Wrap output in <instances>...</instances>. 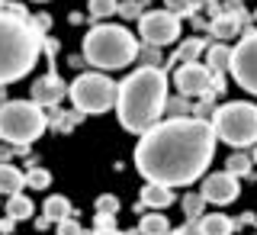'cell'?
<instances>
[{
  "instance_id": "277c9868",
  "label": "cell",
  "mask_w": 257,
  "mask_h": 235,
  "mask_svg": "<svg viewBox=\"0 0 257 235\" xmlns=\"http://www.w3.org/2000/svg\"><path fill=\"white\" fill-rule=\"evenodd\" d=\"M84 58L93 64V68L103 71H116L125 68L139 58V42L125 26H116V23H103V26H93L84 36Z\"/></svg>"
},
{
  "instance_id": "f546056e",
  "label": "cell",
  "mask_w": 257,
  "mask_h": 235,
  "mask_svg": "<svg viewBox=\"0 0 257 235\" xmlns=\"http://www.w3.org/2000/svg\"><path fill=\"white\" fill-rule=\"evenodd\" d=\"M167 10L174 16H187V13L196 10V4H190V0H167Z\"/></svg>"
},
{
  "instance_id": "8fae6325",
  "label": "cell",
  "mask_w": 257,
  "mask_h": 235,
  "mask_svg": "<svg viewBox=\"0 0 257 235\" xmlns=\"http://www.w3.org/2000/svg\"><path fill=\"white\" fill-rule=\"evenodd\" d=\"M203 200L206 203H215V206H228V203H235L238 200V177L235 174H228V171H219V174H212V177H206L203 181Z\"/></svg>"
},
{
  "instance_id": "4316f807",
  "label": "cell",
  "mask_w": 257,
  "mask_h": 235,
  "mask_svg": "<svg viewBox=\"0 0 257 235\" xmlns=\"http://www.w3.org/2000/svg\"><path fill=\"white\" fill-rule=\"evenodd\" d=\"M116 4L119 0H90V4H87V13L96 16V20H100V16H112L116 13Z\"/></svg>"
},
{
  "instance_id": "ac0fdd59",
  "label": "cell",
  "mask_w": 257,
  "mask_h": 235,
  "mask_svg": "<svg viewBox=\"0 0 257 235\" xmlns=\"http://www.w3.org/2000/svg\"><path fill=\"white\" fill-rule=\"evenodd\" d=\"M7 216H10L13 222H23L32 216V200L23 197V193H10V203H7Z\"/></svg>"
},
{
  "instance_id": "e575fe53",
  "label": "cell",
  "mask_w": 257,
  "mask_h": 235,
  "mask_svg": "<svg viewBox=\"0 0 257 235\" xmlns=\"http://www.w3.org/2000/svg\"><path fill=\"white\" fill-rule=\"evenodd\" d=\"M36 4H45V0H36Z\"/></svg>"
},
{
  "instance_id": "5b68a950",
  "label": "cell",
  "mask_w": 257,
  "mask_h": 235,
  "mask_svg": "<svg viewBox=\"0 0 257 235\" xmlns=\"http://www.w3.org/2000/svg\"><path fill=\"white\" fill-rule=\"evenodd\" d=\"M45 107L32 100H10L0 107V139L10 145H29L45 132Z\"/></svg>"
},
{
  "instance_id": "1f68e13d",
  "label": "cell",
  "mask_w": 257,
  "mask_h": 235,
  "mask_svg": "<svg viewBox=\"0 0 257 235\" xmlns=\"http://www.w3.org/2000/svg\"><path fill=\"white\" fill-rule=\"evenodd\" d=\"M93 225L96 229H116V213H96Z\"/></svg>"
},
{
  "instance_id": "d6986e66",
  "label": "cell",
  "mask_w": 257,
  "mask_h": 235,
  "mask_svg": "<svg viewBox=\"0 0 257 235\" xmlns=\"http://www.w3.org/2000/svg\"><path fill=\"white\" fill-rule=\"evenodd\" d=\"M142 235H167L171 232V222H167V216H161V209H155V213L142 216Z\"/></svg>"
},
{
  "instance_id": "4fadbf2b",
  "label": "cell",
  "mask_w": 257,
  "mask_h": 235,
  "mask_svg": "<svg viewBox=\"0 0 257 235\" xmlns=\"http://www.w3.org/2000/svg\"><path fill=\"white\" fill-rule=\"evenodd\" d=\"M241 23H244L241 7H231V10H225L222 16H215V20H212V36L228 39V36H235V32L241 29Z\"/></svg>"
},
{
  "instance_id": "836d02e7",
  "label": "cell",
  "mask_w": 257,
  "mask_h": 235,
  "mask_svg": "<svg viewBox=\"0 0 257 235\" xmlns=\"http://www.w3.org/2000/svg\"><path fill=\"white\" fill-rule=\"evenodd\" d=\"M93 235H125V232H119V229H96Z\"/></svg>"
},
{
  "instance_id": "8992f818",
  "label": "cell",
  "mask_w": 257,
  "mask_h": 235,
  "mask_svg": "<svg viewBox=\"0 0 257 235\" xmlns=\"http://www.w3.org/2000/svg\"><path fill=\"white\" fill-rule=\"evenodd\" d=\"M212 129H215V139L235 145V148L254 145L257 142V107L254 103H241V100L215 107Z\"/></svg>"
},
{
  "instance_id": "484cf974",
  "label": "cell",
  "mask_w": 257,
  "mask_h": 235,
  "mask_svg": "<svg viewBox=\"0 0 257 235\" xmlns=\"http://www.w3.org/2000/svg\"><path fill=\"white\" fill-rule=\"evenodd\" d=\"M225 171L235 174V177L251 174V158H247V155H231V158H228V165H225Z\"/></svg>"
},
{
  "instance_id": "52a82bcc",
  "label": "cell",
  "mask_w": 257,
  "mask_h": 235,
  "mask_svg": "<svg viewBox=\"0 0 257 235\" xmlns=\"http://www.w3.org/2000/svg\"><path fill=\"white\" fill-rule=\"evenodd\" d=\"M68 94L80 113H106L109 107H116V84L106 74H100V71L80 74L68 87Z\"/></svg>"
},
{
  "instance_id": "4dcf8cb0",
  "label": "cell",
  "mask_w": 257,
  "mask_h": 235,
  "mask_svg": "<svg viewBox=\"0 0 257 235\" xmlns=\"http://www.w3.org/2000/svg\"><path fill=\"white\" fill-rule=\"evenodd\" d=\"M58 235H84V232H80V222L74 219V216H64V219L58 222Z\"/></svg>"
},
{
  "instance_id": "f1b7e54d",
  "label": "cell",
  "mask_w": 257,
  "mask_h": 235,
  "mask_svg": "<svg viewBox=\"0 0 257 235\" xmlns=\"http://www.w3.org/2000/svg\"><path fill=\"white\" fill-rule=\"evenodd\" d=\"M119 209V200L112 197V193H103V197H96V213H116Z\"/></svg>"
},
{
  "instance_id": "2e32d148",
  "label": "cell",
  "mask_w": 257,
  "mask_h": 235,
  "mask_svg": "<svg viewBox=\"0 0 257 235\" xmlns=\"http://www.w3.org/2000/svg\"><path fill=\"white\" fill-rule=\"evenodd\" d=\"M228 61H231V48L225 42H215L206 48V68L212 71V74H225L228 71Z\"/></svg>"
},
{
  "instance_id": "6da1fadb",
  "label": "cell",
  "mask_w": 257,
  "mask_h": 235,
  "mask_svg": "<svg viewBox=\"0 0 257 235\" xmlns=\"http://www.w3.org/2000/svg\"><path fill=\"white\" fill-rule=\"evenodd\" d=\"M215 158V129L206 119L177 116L145 129L135 145V168L145 181L164 187H187Z\"/></svg>"
},
{
  "instance_id": "5bb4252c",
  "label": "cell",
  "mask_w": 257,
  "mask_h": 235,
  "mask_svg": "<svg viewBox=\"0 0 257 235\" xmlns=\"http://www.w3.org/2000/svg\"><path fill=\"white\" fill-rule=\"evenodd\" d=\"M238 225L231 216L225 213H212V216H199V235H231Z\"/></svg>"
},
{
  "instance_id": "30bf717a",
  "label": "cell",
  "mask_w": 257,
  "mask_h": 235,
  "mask_svg": "<svg viewBox=\"0 0 257 235\" xmlns=\"http://www.w3.org/2000/svg\"><path fill=\"white\" fill-rule=\"evenodd\" d=\"M209 84H212V71L199 61H183L174 71V87L183 97H203L209 94Z\"/></svg>"
},
{
  "instance_id": "3957f363",
  "label": "cell",
  "mask_w": 257,
  "mask_h": 235,
  "mask_svg": "<svg viewBox=\"0 0 257 235\" xmlns=\"http://www.w3.org/2000/svg\"><path fill=\"white\" fill-rule=\"evenodd\" d=\"M42 52V29L26 16L0 13V87L26 77Z\"/></svg>"
},
{
  "instance_id": "7402d4cb",
  "label": "cell",
  "mask_w": 257,
  "mask_h": 235,
  "mask_svg": "<svg viewBox=\"0 0 257 235\" xmlns=\"http://www.w3.org/2000/svg\"><path fill=\"white\" fill-rule=\"evenodd\" d=\"M164 113H167V116H171V119H177V116H190V113H193V107H190V97H167V100H164Z\"/></svg>"
},
{
  "instance_id": "d4e9b609",
  "label": "cell",
  "mask_w": 257,
  "mask_h": 235,
  "mask_svg": "<svg viewBox=\"0 0 257 235\" xmlns=\"http://www.w3.org/2000/svg\"><path fill=\"white\" fill-rule=\"evenodd\" d=\"M203 206H206L203 193H187V197H183V213H187L190 219H199V216H203Z\"/></svg>"
},
{
  "instance_id": "d590c367",
  "label": "cell",
  "mask_w": 257,
  "mask_h": 235,
  "mask_svg": "<svg viewBox=\"0 0 257 235\" xmlns=\"http://www.w3.org/2000/svg\"><path fill=\"white\" fill-rule=\"evenodd\" d=\"M254 161H257V151H254Z\"/></svg>"
},
{
  "instance_id": "7c38bea8",
  "label": "cell",
  "mask_w": 257,
  "mask_h": 235,
  "mask_svg": "<svg viewBox=\"0 0 257 235\" xmlns=\"http://www.w3.org/2000/svg\"><path fill=\"white\" fill-rule=\"evenodd\" d=\"M64 94H68V84H64L55 71L32 84V103H39V107H55V103H61Z\"/></svg>"
},
{
  "instance_id": "83f0119b",
  "label": "cell",
  "mask_w": 257,
  "mask_h": 235,
  "mask_svg": "<svg viewBox=\"0 0 257 235\" xmlns=\"http://www.w3.org/2000/svg\"><path fill=\"white\" fill-rule=\"evenodd\" d=\"M145 10V4H139V0H122V4H116V13L122 16V20H139Z\"/></svg>"
},
{
  "instance_id": "d6a6232c",
  "label": "cell",
  "mask_w": 257,
  "mask_h": 235,
  "mask_svg": "<svg viewBox=\"0 0 257 235\" xmlns=\"http://www.w3.org/2000/svg\"><path fill=\"white\" fill-rule=\"evenodd\" d=\"M13 229V219H10V216H7V219H0V232H10Z\"/></svg>"
},
{
  "instance_id": "cb8c5ba5",
  "label": "cell",
  "mask_w": 257,
  "mask_h": 235,
  "mask_svg": "<svg viewBox=\"0 0 257 235\" xmlns=\"http://www.w3.org/2000/svg\"><path fill=\"white\" fill-rule=\"evenodd\" d=\"M193 116L212 123V116H215V100H212V94H203V97H199V103L193 107Z\"/></svg>"
},
{
  "instance_id": "ba28073f",
  "label": "cell",
  "mask_w": 257,
  "mask_h": 235,
  "mask_svg": "<svg viewBox=\"0 0 257 235\" xmlns=\"http://www.w3.org/2000/svg\"><path fill=\"white\" fill-rule=\"evenodd\" d=\"M139 36L145 39V45H171L180 39V16H174L171 10H151L139 16Z\"/></svg>"
},
{
  "instance_id": "7a4b0ae2",
  "label": "cell",
  "mask_w": 257,
  "mask_h": 235,
  "mask_svg": "<svg viewBox=\"0 0 257 235\" xmlns=\"http://www.w3.org/2000/svg\"><path fill=\"white\" fill-rule=\"evenodd\" d=\"M167 74L158 64H145L132 71L122 84H116V113L125 132H145L164 116Z\"/></svg>"
},
{
  "instance_id": "9a60e30c",
  "label": "cell",
  "mask_w": 257,
  "mask_h": 235,
  "mask_svg": "<svg viewBox=\"0 0 257 235\" xmlns=\"http://www.w3.org/2000/svg\"><path fill=\"white\" fill-rule=\"evenodd\" d=\"M142 203L145 206H151V209H167L174 203V190L171 187H164V184H145V190H142Z\"/></svg>"
},
{
  "instance_id": "9c48e42d",
  "label": "cell",
  "mask_w": 257,
  "mask_h": 235,
  "mask_svg": "<svg viewBox=\"0 0 257 235\" xmlns=\"http://www.w3.org/2000/svg\"><path fill=\"white\" fill-rule=\"evenodd\" d=\"M228 71H231V77L238 81V87H244L247 94L257 97V32H247V36L231 48Z\"/></svg>"
},
{
  "instance_id": "44dd1931",
  "label": "cell",
  "mask_w": 257,
  "mask_h": 235,
  "mask_svg": "<svg viewBox=\"0 0 257 235\" xmlns=\"http://www.w3.org/2000/svg\"><path fill=\"white\" fill-rule=\"evenodd\" d=\"M64 216H71L68 197H48V200H45V219H48V222H61Z\"/></svg>"
},
{
  "instance_id": "ffe728a7",
  "label": "cell",
  "mask_w": 257,
  "mask_h": 235,
  "mask_svg": "<svg viewBox=\"0 0 257 235\" xmlns=\"http://www.w3.org/2000/svg\"><path fill=\"white\" fill-rule=\"evenodd\" d=\"M206 52V42H203V39H199V36H190L187 39V42H183L180 48H177V55H174V61H196L199 58V55H203Z\"/></svg>"
},
{
  "instance_id": "e0dca14e",
  "label": "cell",
  "mask_w": 257,
  "mask_h": 235,
  "mask_svg": "<svg viewBox=\"0 0 257 235\" xmlns=\"http://www.w3.org/2000/svg\"><path fill=\"white\" fill-rule=\"evenodd\" d=\"M23 190V171L13 165H0V193H20Z\"/></svg>"
},
{
  "instance_id": "603a6c76",
  "label": "cell",
  "mask_w": 257,
  "mask_h": 235,
  "mask_svg": "<svg viewBox=\"0 0 257 235\" xmlns=\"http://www.w3.org/2000/svg\"><path fill=\"white\" fill-rule=\"evenodd\" d=\"M23 184L32 187V190H45L48 184H52V174H48L45 168H32L29 174H23Z\"/></svg>"
}]
</instances>
